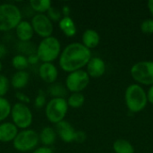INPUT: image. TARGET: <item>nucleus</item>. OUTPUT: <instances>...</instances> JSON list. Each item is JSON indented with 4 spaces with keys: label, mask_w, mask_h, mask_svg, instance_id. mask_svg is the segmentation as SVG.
<instances>
[{
    "label": "nucleus",
    "mask_w": 153,
    "mask_h": 153,
    "mask_svg": "<svg viewBox=\"0 0 153 153\" xmlns=\"http://www.w3.org/2000/svg\"><path fill=\"white\" fill-rule=\"evenodd\" d=\"M147 100L150 103H152L153 105V85H152V87L150 88V90L148 91L147 93Z\"/></svg>",
    "instance_id": "f704fd0d"
},
{
    "label": "nucleus",
    "mask_w": 153,
    "mask_h": 153,
    "mask_svg": "<svg viewBox=\"0 0 153 153\" xmlns=\"http://www.w3.org/2000/svg\"><path fill=\"white\" fill-rule=\"evenodd\" d=\"M132 77L144 85H153V61H141L131 68Z\"/></svg>",
    "instance_id": "6e6552de"
},
{
    "label": "nucleus",
    "mask_w": 153,
    "mask_h": 153,
    "mask_svg": "<svg viewBox=\"0 0 153 153\" xmlns=\"http://www.w3.org/2000/svg\"><path fill=\"white\" fill-rule=\"evenodd\" d=\"M100 40V34L92 29L86 30L82 37V44L89 49L96 48L99 45Z\"/></svg>",
    "instance_id": "f3484780"
},
{
    "label": "nucleus",
    "mask_w": 153,
    "mask_h": 153,
    "mask_svg": "<svg viewBox=\"0 0 153 153\" xmlns=\"http://www.w3.org/2000/svg\"><path fill=\"white\" fill-rule=\"evenodd\" d=\"M30 24L32 26L34 33H36L40 38L45 39L52 36V33L54 31V26L53 22L49 20L47 14L36 13L32 16Z\"/></svg>",
    "instance_id": "9d476101"
},
{
    "label": "nucleus",
    "mask_w": 153,
    "mask_h": 153,
    "mask_svg": "<svg viewBox=\"0 0 153 153\" xmlns=\"http://www.w3.org/2000/svg\"><path fill=\"white\" fill-rule=\"evenodd\" d=\"M10 85L9 79L4 74H0V97H4L8 92Z\"/></svg>",
    "instance_id": "bb28decb"
},
{
    "label": "nucleus",
    "mask_w": 153,
    "mask_h": 153,
    "mask_svg": "<svg viewBox=\"0 0 153 153\" xmlns=\"http://www.w3.org/2000/svg\"><path fill=\"white\" fill-rule=\"evenodd\" d=\"M6 54H7V49H6L5 46L0 43V59L4 57Z\"/></svg>",
    "instance_id": "c9c22d12"
},
{
    "label": "nucleus",
    "mask_w": 153,
    "mask_h": 153,
    "mask_svg": "<svg viewBox=\"0 0 153 153\" xmlns=\"http://www.w3.org/2000/svg\"><path fill=\"white\" fill-rule=\"evenodd\" d=\"M10 116L13 124L18 129L22 130L29 129L33 121V115L30 108L20 102H16L12 106Z\"/></svg>",
    "instance_id": "0eeeda50"
},
{
    "label": "nucleus",
    "mask_w": 153,
    "mask_h": 153,
    "mask_svg": "<svg viewBox=\"0 0 153 153\" xmlns=\"http://www.w3.org/2000/svg\"><path fill=\"white\" fill-rule=\"evenodd\" d=\"M148 7H149V10H150L152 15L153 16V0H150L148 2Z\"/></svg>",
    "instance_id": "4c0bfd02"
},
{
    "label": "nucleus",
    "mask_w": 153,
    "mask_h": 153,
    "mask_svg": "<svg viewBox=\"0 0 153 153\" xmlns=\"http://www.w3.org/2000/svg\"><path fill=\"white\" fill-rule=\"evenodd\" d=\"M46 105H47L46 96L42 92H39L34 99V106L37 108H42L43 107H46Z\"/></svg>",
    "instance_id": "c756f323"
},
{
    "label": "nucleus",
    "mask_w": 153,
    "mask_h": 153,
    "mask_svg": "<svg viewBox=\"0 0 153 153\" xmlns=\"http://www.w3.org/2000/svg\"><path fill=\"white\" fill-rule=\"evenodd\" d=\"M87 139V134L83 131H76L74 134V141L78 143H83Z\"/></svg>",
    "instance_id": "2f4dec72"
},
{
    "label": "nucleus",
    "mask_w": 153,
    "mask_h": 153,
    "mask_svg": "<svg viewBox=\"0 0 153 153\" xmlns=\"http://www.w3.org/2000/svg\"><path fill=\"white\" fill-rule=\"evenodd\" d=\"M18 133L19 129L13 124V122L0 123V143H13Z\"/></svg>",
    "instance_id": "ddd939ff"
},
{
    "label": "nucleus",
    "mask_w": 153,
    "mask_h": 153,
    "mask_svg": "<svg viewBox=\"0 0 153 153\" xmlns=\"http://www.w3.org/2000/svg\"><path fill=\"white\" fill-rule=\"evenodd\" d=\"M125 99L127 108L133 113L143 110L148 101L145 91L138 84H131L127 87Z\"/></svg>",
    "instance_id": "20e7f679"
},
{
    "label": "nucleus",
    "mask_w": 153,
    "mask_h": 153,
    "mask_svg": "<svg viewBox=\"0 0 153 153\" xmlns=\"http://www.w3.org/2000/svg\"><path fill=\"white\" fill-rule=\"evenodd\" d=\"M91 58V52L89 48L82 43L73 42L62 49L58 57V64L63 71L69 74L81 70L87 65Z\"/></svg>",
    "instance_id": "f257e3e1"
},
{
    "label": "nucleus",
    "mask_w": 153,
    "mask_h": 153,
    "mask_svg": "<svg viewBox=\"0 0 153 153\" xmlns=\"http://www.w3.org/2000/svg\"><path fill=\"white\" fill-rule=\"evenodd\" d=\"M2 69H3V64H2V62H1V59H0V72L2 71Z\"/></svg>",
    "instance_id": "58836bf2"
},
{
    "label": "nucleus",
    "mask_w": 153,
    "mask_h": 153,
    "mask_svg": "<svg viewBox=\"0 0 153 153\" xmlns=\"http://www.w3.org/2000/svg\"><path fill=\"white\" fill-rule=\"evenodd\" d=\"M56 132L57 136L65 143H70L74 141V134L76 131L74 126L65 120L56 125Z\"/></svg>",
    "instance_id": "f8f14e48"
},
{
    "label": "nucleus",
    "mask_w": 153,
    "mask_h": 153,
    "mask_svg": "<svg viewBox=\"0 0 153 153\" xmlns=\"http://www.w3.org/2000/svg\"><path fill=\"white\" fill-rule=\"evenodd\" d=\"M14 30L15 35L20 42H29L33 38L34 30L32 29L30 22L22 20Z\"/></svg>",
    "instance_id": "4468645a"
},
{
    "label": "nucleus",
    "mask_w": 153,
    "mask_h": 153,
    "mask_svg": "<svg viewBox=\"0 0 153 153\" xmlns=\"http://www.w3.org/2000/svg\"><path fill=\"white\" fill-rule=\"evenodd\" d=\"M90 82V76L86 71L81 69L69 73L65 79V88L72 93L81 92L88 86Z\"/></svg>",
    "instance_id": "1a4fd4ad"
},
{
    "label": "nucleus",
    "mask_w": 153,
    "mask_h": 153,
    "mask_svg": "<svg viewBox=\"0 0 153 153\" xmlns=\"http://www.w3.org/2000/svg\"><path fill=\"white\" fill-rule=\"evenodd\" d=\"M39 143V134L32 129H25L20 131L13 141V148L20 152L34 151Z\"/></svg>",
    "instance_id": "423d86ee"
},
{
    "label": "nucleus",
    "mask_w": 153,
    "mask_h": 153,
    "mask_svg": "<svg viewBox=\"0 0 153 153\" xmlns=\"http://www.w3.org/2000/svg\"><path fill=\"white\" fill-rule=\"evenodd\" d=\"M29 4L30 8L37 13H45L52 6L49 0H31Z\"/></svg>",
    "instance_id": "412c9836"
},
{
    "label": "nucleus",
    "mask_w": 153,
    "mask_h": 153,
    "mask_svg": "<svg viewBox=\"0 0 153 153\" xmlns=\"http://www.w3.org/2000/svg\"><path fill=\"white\" fill-rule=\"evenodd\" d=\"M141 30L145 34L153 33V19H146L141 24Z\"/></svg>",
    "instance_id": "c85d7f7f"
},
{
    "label": "nucleus",
    "mask_w": 153,
    "mask_h": 153,
    "mask_svg": "<svg viewBox=\"0 0 153 153\" xmlns=\"http://www.w3.org/2000/svg\"><path fill=\"white\" fill-rule=\"evenodd\" d=\"M32 153H54L53 150L50 147H47V146H41L39 148H36Z\"/></svg>",
    "instance_id": "473e14b6"
},
{
    "label": "nucleus",
    "mask_w": 153,
    "mask_h": 153,
    "mask_svg": "<svg viewBox=\"0 0 153 153\" xmlns=\"http://www.w3.org/2000/svg\"><path fill=\"white\" fill-rule=\"evenodd\" d=\"M68 107L73 108H81L85 101V97L82 93L81 92H76V93H72L68 99L66 100Z\"/></svg>",
    "instance_id": "b1692460"
},
{
    "label": "nucleus",
    "mask_w": 153,
    "mask_h": 153,
    "mask_svg": "<svg viewBox=\"0 0 153 153\" xmlns=\"http://www.w3.org/2000/svg\"><path fill=\"white\" fill-rule=\"evenodd\" d=\"M48 92L52 98H65L67 94V90L62 83L54 82L48 88Z\"/></svg>",
    "instance_id": "4be33fe9"
},
{
    "label": "nucleus",
    "mask_w": 153,
    "mask_h": 153,
    "mask_svg": "<svg viewBox=\"0 0 153 153\" xmlns=\"http://www.w3.org/2000/svg\"><path fill=\"white\" fill-rule=\"evenodd\" d=\"M15 98H16V100H18V102L22 103V104H25V105H27V104H29V103L30 102V97L27 96L25 93H23V92H22V91H17V92L15 93Z\"/></svg>",
    "instance_id": "7c9ffc66"
},
{
    "label": "nucleus",
    "mask_w": 153,
    "mask_h": 153,
    "mask_svg": "<svg viewBox=\"0 0 153 153\" xmlns=\"http://www.w3.org/2000/svg\"><path fill=\"white\" fill-rule=\"evenodd\" d=\"M39 142L43 144V146L50 147L55 143L57 134L54 128L50 126H46L40 131V133L39 134Z\"/></svg>",
    "instance_id": "6ab92c4d"
},
{
    "label": "nucleus",
    "mask_w": 153,
    "mask_h": 153,
    "mask_svg": "<svg viewBox=\"0 0 153 153\" xmlns=\"http://www.w3.org/2000/svg\"><path fill=\"white\" fill-rule=\"evenodd\" d=\"M47 16L49 18V20L53 22H59L62 19V13L61 11H59L58 9L51 6L48 11L46 13Z\"/></svg>",
    "instance_id": "cd10ccee"
},
{
    "label": "nucleus",
    "mask_w": 153,
    "mask_h": 153,
    "mask_svg": "<svg viewBox=\"0 0 153 153\" xmlns=\"http://www.w3.org/2000/svg\"><path fill=\"white\" fill-rule=\"evenodd\" d=\"M113 149L116 153H134V148L130 142L125 139H118L114 142Z\"/></svg>",
    "instance_id": "aec40b11"
},
{
    "label": "nucleus",
    "mask_w": 153,
    "mask_h": 153,
    "mask_svg": "<svg viewBox=\"0 0 153 153\" xmlns=\"http://www.w3.org/2000/svg\"><path fill=\"white\" fill-rule=\"evenodd\" d=\"M18 49L22 55H23V56L27 55V56L29 55L36 53V48H34L33 45L30 41L29 42H20V44L18 46Z\"/></svg>",
    "instance_id": "a878e982"
},
{
    "label": "nucleus",
    "mask_w": 153,
    "mask_h": 153,
    "mask_svg": "<svg viewBox=\"0 0 153 153\" xmlns=\"http://www.w3.org/2000/svg\"><path fill=\"white\" fill-rule=\"evenodd\" d=\"M12 105L9 100L4 97H0V123L4 122L5 119L10 116Z\"/></svg>",
    "instance_id": "393cba45"
},
{
    "label": "nucleus",
    "mask_w": 153,
    "mask_h": 153,
    "mask_svg": "<svg viewBox=\"0 0 153 153\" xmlns=\"http://www.w3.org/2000/svg\"><path fill=\"white\" fill-rule=\"evenodd\" d=\"M27 59H28L29 65H36V64H38L39 62V59L38 56L36 55V53L29 55L27 56Z\"/></svg>",
    "instance_id": "72a5a7b5"
},
{
    "label": "nucleus",
    "mask_w": 153,
    "mask_h": 153,
    "mask_svg": "<svg viewBox=\"0 0 153 153\" xmlns=\"http://www.w3.org/2000/svg\"><path fill=\"white\" fill-rule=\"evenodd\" d=\"M30 81V74L26 71H17L15 72L10 81V84L13 88L16 90H22L27 86Z\"/></svg>",
    "instance_id": "dca6fc26"
},
{
    "label": "nucleus",
    "mask_w": 153,
    "mask_h": 153,
    "mask_svg": "<svg viewBox=\"0 0 153 153\" xmlns=\"http://www.w3.org/2000/svg\"><path fill=\"white\" fill-rule=\"evenodd\" d=\"M20 8L11 3L0 4V31L6 32L16 28L22 21Z\"/></svg>",
    "instance_id": "7ed1b4c3"
},
{
    "label": "nucleus",
    "mask_w": 153,
    "mask_h": 153,
    "mask_svg": "<svg viewBox=\"0 0 153 153\" xmlns=\"http://www.w3.org/2000/svg\"><path fill=\"white\" fill-rule=\"evenodd\" d=\"M58 26L61 31L66 36V37H74L76 34L77 29L76 25L74 22V20L70 16H64L62 19L58 22Z\"/></svg>",
    "instance_id": "a211bd4d"
},
{
    "label": "nucleus",
    "mask_w": 153,
    "mask_h": 153,
    "mask_svg": "<svg viewBox=\"0 0 153 153\" xmlns=\"http://www.w3.org/2000/svg\"><path fill=\"white\" fill-rule=\"evenodd\" d=\"M40 79L49 84L56 82L58 77V70L53 63H42L39 67Z\"/></svg>",
    "instance_id": "9b49d317"
},
{
    "label": "nucleus",
    "mask_w": 153,
    "mask_h": 153,
    "mask_svg": "<svg viewBox=\"0 0 153 153\" xmlns=\"http://www.w3.org/2000/svg\"><path fill=\"white\" fill-rule=\"evenodd\" d=\"M70 7L68 6V5H64L63 7H62V11H61V13H62V14L64 15V16H69V14H70Z\"/></svg>",
    "instance_id": "e433bc0d"
},
{
    "label": "nucleus",
    "mask_w": 153,
    "mask_h": 153,
    "mask_svg": "<svg viewBox=\"0 0 153 153\" xmlns=\"http://www.w3.org/2000/svg\"><path fill=\"white\" fill-rule=\"evenodd\" d=\"M86 66L87 74L92 78L101 77L106 71L105 62L100 57H91Z\"/></svg>",
    "instance_id": "2eb2a0df"
},
{
    "label": "nucleus",
    "mask_w": 153,
    "mask_h": 153,
    "mask_svg": "<svg viewBox=\"0 0 153 153\" xmlns=\"http://www.w3.org/2000/svg\"><path fill=\"white\" fill-rule=\"evenodd\" d=\"M68 108L69 107L65 98H52L47 102L45 115L50 123L56 125L65 120Z\"/></svg>",
    "instance_id": "39448f33"
},
{
    "label": "nucleus",
    "mask_w": 153,
    "mask_h": 153,
    "mask_svg": "<svg viewBox=\"0 0 153 153\" xmlns=\"http://www.w3.org/2000/svg\"><path fill=\"white\" fill-rule=\"evenodd\" d=\"M61 43L56 37L50 36L42 39L36 48V55L42 63H52L61 54Z\"/></svg>",
    "instance_id": "f03ea898"
},
{
    "label": "nucleus",
    "mask_w": 153,
    "mask_h": 153,
    "mask_svg": "<svg viewBox=\"0 0 153 153\" xmlns=\"http://www.w3.org/2000/svg\"><path fill=\"white\" fill-rule=\"evenodd\" d=\"M11 63H12V66L15 68L17 71H25V69L30 65L27 56L22 54L15 55L12 58Z\"/></svg>",
    "instance_id": "5701e85b"
}]
</instances>
